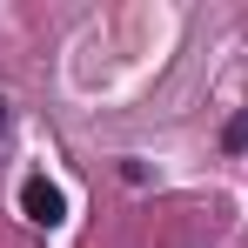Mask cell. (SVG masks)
I'll use <instances>...</instances> for the list:
<instances>
[{
  "label": "cell",
  "instance_id": "7a4b0ae2",
  "mask_svg": "<svg viewBox=\"0 0 248 248\" xmlns=\"http://www.w3.org/2000/svg\"><path fill=\"white\" fill-rule=\"evenodd\" d=\"M0 121H7V108H0Z\"/></svg>",
  "mask_w": 248,
  "mask_h": 248
},
{
  "label": "cell",
  "instance_id": "6da1fadb",
  "mask_svg": "<svg viewBox=\"0 0 248 248\" xmlns=\"http://www.w3.org/2000/svg\"><path fill=\"white\" fill-rule=\"evenodd\" d=\"M20 208H27V221H41V228H54L61 215H67V195L47 181V174H34L27 188H20Z\"/></svg>",
  "mask_w": 248,
  "mask_h": 248
}]
</instances>
